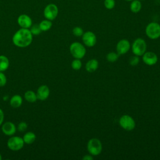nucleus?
Instances as JSON below:
<instances>
[{
	"label": "nucleus",
	"mask_w": 160,
	"mask_h": 160,
	"mask_svg": "<svg viewBox=\"0 0 160 160\" xmlns=\"http://www.w3.org/2000/svg\"><path fill=\"white\" fill-rule=\"evenodd\" d=\"M4 119V114L3 111L0 108V126L2 124Z\"/></svg>",
	"instance_id": "nucleus-30"
},
{
	"label": "nucleus",
	"mask_w": 160,
	"mask_h": 160,
	"mask_svg": "<svg viewBox=\"0 0 160 160\" xmlns=\"http://www.w3.org/2000/svg\"><path fill=\"white\" fill-rule=\"evenodd\" d=\"M146 41L142 38H137L132 44V51L134 55L141 56L146 52Z\"/></svg>",
	"instance_id": "nucleus-5"
},
{
	"label": "nucleus",
	"mask_w": 160,
	"mask_h": 160,
	"mask_svg": "<svg viewBox=\"0 0 160 160\" xmlns=\"http://www.w3.org/2000/svg\"><path fill=\"white\" fill-rule=\"evenodd\" d=\"M82 159H84V160H92L93 157H92V156H91V155H85L82 158Z\"/></svg>",
	"instance_id": "nucleus-31"
},
{
	"label": "nucleus",
	"mask_w": 160,
	"mask_h": 160,
	"mask_svg": "<svg viewBox=\"0 0 160 160\" xmlns=\"http://www.w3.org/2000/svg\"><path fill=\"white\" fill-rule=\"evenodd\" d=\"M50 90L49 87L46 85H41L37 90V98L40 101H45L48 98Z\"/></svg>",
	"instance_id": "nucleus-13"
},
{
	"label": "nucleus",
	"mask_w": 160,
	"mask_h": 160,
	"mask_svg": "<svg viewBox=\"0 0 160 160\" xmlns=\"http://www.w3.org/2000/svg\"><path fill=\"white\" fill-rule=\"evenodd\" d=\"M119 122L121 127L126 131L133 130L136 126V122L134 119L128 114L122 116L119 119Z\"/></svg>",
	"instance_id": "nucleus-8"
},
{
	"label": "nucleus",
	"mask_w": 160,
	"mask_h": 160,
	"mask_svg": "<svg viewBox=\"0 0 160 160\" xmlns=\"http://www.w3.org/2000/svg\"><path fill=\"white\" fill-rule=\"evenodd\" d=\"M104 5L106 9H112L115 6V1L114 0H104Z\"/></svg>",
	"instance_id": "nucleus-26"
},
{
	"label": "nucleus",
	"mask_w": 160,
	"mask_h": 160,
	"mask_svg": "<svg viewBox=\"0 0 160 160\" xmlns=\"http://www.w3.org/2000/svg\"><path fill=\"white\" fill-rule=\"evenodd\" d=\"M22 103V98L19 94H15L11 97L9 101V104L11 107L18 108L21 106Z\"/></svg>",
	"instance_id": "nucleus-16"
},
{
	"label": "nucleus",
	"mask_w": 160,
	"mask_h": 160,
	"mask_svg": "<svg viewBox=\"0 0 160 160\" xmlns=\"http://www.w3.org/2000/svg\"><path fill=\"white\" fill-rule=\"evenodd\" d=\"M36 138V134L33 132H31V131H29L25 133V134L22 138L24 143L28 144L33 143L35 141Z\"/></svg>",
	"instance_id": "nucleus-17"
},
{
	"label": "nucleus",
	"mask_w": 160,
	"mask_h": 160,
	"mask_svg": "<svg viewBox=\"0 0 160 160\" xmlns=\"http://www.w3.org/2000/svg\"><path fill=\"white\" fill-rule=\"evenodd\" d=\"M139 1H143V0H139Z\"/></svg>",
	"instance_id": "nucleus-34"
},
{
	"label": "nucleus",
	"mask_w": 160,
	"mask_h": 160,
	"mask_svg": "<svg viewBox=\"0 0 160 160\" xmlns=\"http://www.w3.org/2000/svg\"><path fill=\"white\" fill-rule=\"evenodd\" d=\"M31 34L32 35H35V36H37V35H39L41 32L42 31L40 29V27L39 26V24H34V25H32L29 29Z\"/></svg>",
	"instance_id": "nucleus-23"
},
{
	"label": "nucleus",
	"mask_w": 160,
	"mask_h": 160,
	"mask_svg": "<svg viewBox=\"0 0 160 160\" xmlns=\"http://www.w3.org/2000/svg\"><path fill=\"white\" fill-rule=\"evenodd\" d=\"M28 128V124L26 122H21L18 124V130L19 131H21V132H23L24 131H26Z\"/></svg>",
	"instance_id": "nucleus-29"
},
{
	"label": "nucleus",
	"mask_w": 160,
	"mask_h": 160,
	"mask_svg": "<svg viewBox=\"0 0 160 160\" xmlns=\"http://www.w3.org/2000/svg\"><path fill=\"white\" fill-rule=\"evenodd\" d=\"M59 9L58 6L54 3H50L46 6L43 11V15L45 19L50 21L54 20L58 15Z\"/></svg>",
	"instance_id": "nucleus-6"
},
{
	"label": "nucleus",
	"mask_w": 160,
	"mask_h": 160,
	"mask_svg": "<svg viewBox=\"0 0 160 160\" xmlns=\"http://www.w3.org/2000/svg\"><path fill=\"white\" fill-rule=\"evenodd\" d=\"M84 33V31H83V29L81 28V27H79V26H76L75 28H73L72 29V34L76 36V37H80V36H82V34Z\"/></svg>",
	"instance_id": "nucleus-25"
},
{
	"label": "nucleus",
	"mask_w": 160,
	"mask_h": 160,
	"mask_svg": "<svg viewBox=\"0 0 160 160\" xmlns=\"http://www.w3.org/2000/svg\"><path fill=\"white\" fill-rule=\"evenodd\" d=\"M1 159H2V156H1V154L0 153V160H1Z\"/></svg>",
	"instance_id": "nucleus-32"
},
{
	"label": "nucleus",
	"mask_w": 160,
	"mask_h": 160,
	"mask_svg": "<svg viewBox=\"0 0 160 160\" xmlns=\"http://www.w3.org/2000/svg\"><path fill=\"white\" fill-rule=\"evenodd\" d=\"M142 8V4L139 0H132L130 4V10L132 12H139Z\"/></svg>",
	"instance_id": "nucleus-18"
},
{
	"label": "nucleus",
	"mask_w": 160,
	"mask_h": 160,
	"mask_svg": "<svg viewBox=\"0 0 160 160\" xmlns=\"http://www.w3.org/2000/svg\"><path fill=\"white\" fill-rule=\"evenodd\" d=\"M130 43L128 40L121 39L116 45V51L119 55L126 54L130 49Z\"/></svg>",
	"instance_id": "nucleus-12"
},
{
	"label": "nucleus",
	"mask_w": 160,
	"mask_h": 160,
	"mask_svg": "<svg viewBox=\"0 0 160 160\" xmlns=\"http://www.w3.org/2000/svg\"><path fill=\"white\" fill-rule=\"evenodd\" d=\"M17 22L21 28L29 29L32 25V21L31 17L25 14H22L18 16Z\"/></svg>",
	"instance_id": "nucleus-10"
},
{
	"label": "nucleus",
	"mask_w": 160,
	"mask_h": 160,
	"mask_svg": "<svg viewBox=\"0 0 160 160\" xmlns=\"http://www.w3.org/2000/svg\"><path fill=\"white\" fill-rule=\"evenodd\" d=\"M158 56L153 52H145L142 55L143 62L148 66L154 65L158 62Z\"/></svg>",
	"instance_id": "nucleus-11"
},
{
	"label": "nucleus",
	"mask_w": 160,
	"mask_h": 160,
	"mask_svg": "<svg viewBox=\"0 0 160 160\" xmlns=\"http://www.w3.org/2000/svg\"><path fill=\"white\" fill-rule=\"evenodd\" d=\"M99 66V62L96 59H91L89 60L86 64L85 68L88 72H94Z\"/></svg>",
	"instance_id": "nucleus-15"
},
{
	"label": "nucleus",
	"mask_w": 160,
	"mask_h": 160,
	"mask_svg": "<svg viewBox=\"0 0 160 160\" xmlns=\"http://www.w3.org/2000/svg\"><path fill=\"white\" fill-rule=\"evenodd\" d=\"M119 54L118 52H111L107 54L106 55V59L111 62H114L118 60L119 58Z\"/></svg>",
	"instance_id": "nucleus-22"
},
{
	"label": "nucleus",
	"mask_w": 160,
	"mask_h": 160,
	"mask_svg": "<svg viewBox=\"0 0 160 160\" xmlns=\"http://www.w3.org/2000/svg\"><path fill=\"white\" fill-rule=\"evenodd\" d=\"M24 144L22 138L19 136H11L7 141V146L8 148L13 151H18L21 150Z\"/></svg>",
	"instance_id": "nucleus-7"
},
{
	"label": "nucleus",
	"mask_w": 160,
	"mask_h": 160,
	"mask_svg": "<svg viewBox=\"0 0 160 160\" xmlns=\"http://www.w3.org/2000/svg\"><path fill=\"white\" fill-rule=\"evenodd\" d=\"M1 129L2 132L6 136H12L16 132V127L12 122L7 121L2 124Z\"/></svg>",
	"instance_id": "nucleus-14"
},
{
	"label": "nucleus",
	"mask_w": 160,
	"mask_h": 160,
	"mask_svg": "<svg viewBox=\"0 0 160 160\" xmlns=\"http://www.w3.org/2000/svg\"><path fill=\"white\" fill-rule=\"evenodd\" d=\"M125 1H132V0H125Z\"/></svg>",
	"instance_id": "nucleus-33"
},
{
	"label": "nucleus",
	"mask_w": 160,
	"mask_h": 160,
	"mask_svg": "<svg viewBox=\"0 0 160 160\" xmlns=\"http://www.w3.org/2000/svg\"><path fill=\"white\" fill-rule=\"evenodd\" d=\"M32 34L29 29L20 28L13 35L12 41L13 44L19 48L29 46L32 41Z\"/></svg>",
	"instance_id": "nucleus-1"
},
{
	"label": "nucleus",
	"mask_w": 160,
	"mask_h": 160,
	"mask_svg": "<svg viewBox=\"0 0 160 160\" xmlns=\"http://www.w3.org/2000/svg\"><path fill=\"white\" fill-rule=\"evenodd\" d=\"M69 51L71 55L76 59H81L86 54L84 46L79 42H72L69 46Z\"/></svg>",
	"instance_id": "nucleus-4"
},
{
	"label": "nucleus",
	"mask_w": 160,
	"mask_h": 160,
	"mask_svg": "<svg viewBox=\"0 0 160 160\" xmlns=\"http://www.w3.org/2000/svg\"><path fill=\"white\" fill-rule=\"evenodd\" d=\"M82 39L84 44L88 47L94 46L97 41L96 36L92 31H86L83 33Z\"/></svg>",
	"instance_id": "nucleus-9"
},
{
	"label": "nucleus",
	"mask_w": 160,
	"mask_h": 160,
	"mask_svg": "<svg viewBox=\"0 0 160 160\" xmlns=\"http://www.w3.org/2000/svg\"><path fill=\"white\" fill-rule=\"evenodd\" d=\"M82 66V62L81 61L80 59H74L71 62V67L74 70H79Z\"/></svg>",
	"instance_id": "nucleus-24"
},
{
	"label": "nucleus",
	"mask_w": 160,
	"mask_h": 160,
	"mask_svg": "<svg viewBox=\"0 0 160 160\" xmlns=\"http://www.w3.org/2000/svg\"><path fill=\"white\" fill-rule=\"evenodd\" d=\"M7 82V78L5 74L0 71V87L4 86Z\"/></svg>",
	"instance_id": "nucleus-28"
},
{
	"label": "nucleus",
	"mask_w": 160,
	"mask_h": 160,
	"mask_svg": "<svg viewBox=\"0 0 160 160\" xmlns=\"http://www.w3.org/2000/svg\"><path fill=\"white\" fill-rule=\"evenodd\" d=\"M25 99L29 102H34L37 101V95L33 91L28 90L27 91L24 95Z\"/></svg>",
	"instance_id": "nucleus-20"
},
{
	"label": "nucleus",
	"mask_w": 160,
	"mask_h": 160,
	"mask_svg": "<svg viewBox=\"0 0 160 160\" xmlns=\"http://www.w3.org/2000/svg\"><path fill=\"white\" fill-rule=\"evenodd\" d=\"M9 66V61L8 58L4 55H0V71H5L8 69Z\"/></svg>",
	"instance_id": "nucleus-19"
},
{
	"label": "nucleus",
	"mask_w": 160,
	"mask_h": 160,
	"mask_svg": "<svg viewBox=\"0 0 160 160\" xmlns=\"http://www.w3.org/2000/svg\"><path fill=\"white\" fill-rule=\"evenodd\" d=\"M146 34L151 39H156L160 37V24L156 22L149 23L146 27Z\"/></svg>",
	"instance_id": "nucleus-3"
},
{
	"label": "nucleus",
	"mask_w": 160,
	"mask_h": 160,
	"mask_svg": "<svg viewBox=\"0 0 160 160\" xmlns=\"http://www.w3.org/2000/svg\"><path fill=\"white\" fill-rule=\"evenodd\" d=\"M39 26L42 31H47L49 30L52 26V21L45 19L39 22Z\"/></svg>",
	"instance_id": "nucleus-21"
},
{
	"label": "nucleus",
	"mask_w": 160,
	"mask_h": 160,
	"mask_svg": "<svg viewBox=\"0 0 160 160\" xmlns=\"http://www.w3.org/2000/svg\"><path fill=\"white\" fill-rule=\"evenodd\" d=\"M139 62V58L138 57V56H131L129 59V64L130 65H131L132 66H135L136 65H138Z\"/></svg>",
	"instance_id": "nucleus-27"
},
{
	"label": "nucleus",
	"mask_w": 160,
	"mask_h": 160,
	"mask_svg": "<svg viewBox=\"0 0 160 160\" xmlns=\"http://www.w3.org/2000/svg\"><path fill=\"white\" fill-rule=\"evenodd\" d=\"M87 149L89 154L92 156H98L102 151V143L99 139L97 138H92L88 142Z\"/></svg>",
	"instance_id": "nucleus-2"
}]
</instances>
